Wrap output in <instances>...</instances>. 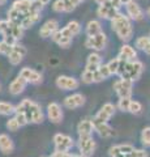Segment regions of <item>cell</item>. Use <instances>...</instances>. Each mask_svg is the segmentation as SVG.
Here are the masks:
<instances>
[{
  "mask_svg": "<svg viewBox=\"0 0 150 157\" xmlns=\"http://www.w3.org/2000/svg\"><path fill=\"white\" fill-rule=\"evenodd\" d=\"M16 111H20L25 115L27 123H42L43 119H45V115H43L41 106L37 102L27 100V98L22 100L16 106Z\"/></svg>",
  "mask_w": 150,
  "mask_h": 157,
  "instance_id": "1",
  "label": "cell"
},
{
  "mask_svg": "<svg viewBox=\"0 0 150 157\" xmlns=\"http://www.w3.org/2000/svg\"><path fill=\"white\" fill-rule=\"evenodd\" d=\"M111 28L116 33V36L124 42H128L133 36L132 21L128 16H124L122 13H118L116 17L111 20Z\"/></svg>",
  "mask_w": 150,
  "mask_h": 157,
  "instance_id": "2",
  "label": "cell"
},
{
  "mask_svg": "<svg viewBox=\"0 0 150 157\" xmlns=\"http://www.w3.org/2000/svg\"><path fill=\"white\" fill-rule=\"evenodd\" d=\"M0 34L3 36V41L9 45H16L17 39L24 36V29L17 24L11 22L9 20H2L0 21Z\"/></svg>",
  "mask_w": 150,
  "mask_h": 157,
  "instance_id": "3",
  "label": "cell"
},
{
  "mask_svg": "<svg viewBox=\"0 0 150 157\" xmlns=\"http://www.w3.org/2000/svg\"><path fill=\"white\" fill-rule=\"evenodd\" d=\"M142 72H144V64L136 59V60H132V62H127L125 70H124L123 75L120 77L133 82V81H136L141 77Z\"/></svg>",
  "mask_w": 150,
  "mask_h": 157,
  "instance_id": "4",
  "label": "cell"
},
{
  "mask_svg": "<svg viewBox=\"0 0 150 157\" xmlns=\"http://www.w3.org/2000/svg\"><path fill=\"white\" fill-rule=\"evenodd\" d=\"M79 149L81 156L89 157L95 151V141L91 135H79Z\"/></svg>",
  "mask_w": 150,
  "mask_h": 157,
  "instance_id": "5",
  "label": "cell"
},
{
  "mask_svg": "<svg viewBox=\"0 0 150 157\" xmlns=\"http://www.w3.org/2000/svg\"><path fill=\"white\" fill-rule=\"evenodd\" d=\"M114 89L119 98H130L132 96V89H133V82L129 80L120 77L119 80L114 82Z\"/></svg>",
  "mask_w": 150,
  "mask_h": 157,
  "instance_id": "6",
  "label": "cell"
},
{
  "mask_svg": "<svg viewBox=\"0 0 150 157\" xmlns=\"http://www.w3.org/2000/svg\"><path fill=\"white\" fill-rule=\"evenodd\" d=\"M106 43H107V36L101 32L99 34L93 37H88L85 41V47L90 48V50H95V51H101L106 47Z\"/></svg>",
  "mask_w": 150,
  "mask_h": 157,
  "instance_id": "7",
  "label": "cell"
},
{
  "mask_svg": "<svg viewBox=\"0 0 150 157\" xmlns=\"http://www.w3.org/2000/svg\"><path fill=\"white\" fill-rule=\"evenodd\" d=\"M54 144H55L56 151H59V152H68L72 147L75 145V141H73V139H72L69 135L56 134L54 136Z\"/></svg>",
  "mask_w": 150,
  "mask_h": 157,
  "instance_id": "8",
  "label": "cell"
},
{
  "mask_svg": "<svg viewBox=\"0 0 150 157\" xmlns=\"http://www.w3.org/2000/svg\"><path fill=\"white\" fill-rule=\"evenodd\" d=\"M56 86L60 88L63 90H75L79 88L80 82L77 78L72 77V76H65V75H61L56 78Z\"/></svg>",
  "mask_w": 150,
  "mask_h": 157,
  "instance_id": "9",
  "label": "cell"
},
{
  "mask_svg": "<svg viewBox=\"0 0 150 157\" xmlns=\"http://www.w3.org/2000/svg\"><path fill=\"white\" fill-rule=\"evenodd\" d=\"M26 48L24 47V46H21V45H13L12 46V50H11V52L8 54V60H9V63L11 64H13V66H17V64H20V63L22 62V59L25 58V55H26Z\"/></svg>",
  "mask_w": 150,
  "mask_h": 157,
  "instance_id": "10",
  "label": "cell"
},
{
  "mask_svg": "<svg viewBox=\"0 0 150 157\" xmlns=\"http://www.w3.org/2000/svg\"><path fill=\"white\" fill-rule=\"evenodd\" d=\"M18 76H21L27 84L29 82H30V84H41V82L43 81V76L41 75V73L38 71H35V70H33V68H29V67L22 68Z\"/></svg>",
  "mask_w": 150,
  "mask_h": 157,
  "instance_id": "11",
  "label": "cell"
},
{
  "mask_svg": "<svg viewBox=\"0 0 150 157\" xmlns=\"http://www.w3.org/2000/svg\"><path fill=\"white\" fill-rule=\"evenodd\" d=\"M115 110H116V106L112 104H104L101 109L98 110V113L95 114V117L93 118L94 121H98V122H108L112 115L115 114Z\"/></svg>",
  "mask_w": 150,
  "mask_h": 157,
  "instance_id": "12",
  "label": "cell"
},
{
  "mask_svg": "<svg viewBox=\"0 0 150 157\" xmlns=\"http://www.w3.org/2000/svg\"><path fill=\"white\" fill-rule=\"evenodd\" d=\"M47 117L48 119H50L52 123H60L63 121V110H61V106L59 104H56V102H51V104H48L47 106Z\"/></svg>",
  "mask_w": 150,
  "mask_h": 157,
  "instance_id": "13",
  "label": "cell"
},
{
  "mask_svg": "<svg viewBox=\"0 0 150 157\" xmlns=\"http://www.w3.org/2000/svg\"><path fill=\"white\" fill-rule=\"evenodd\" d=\"M57 30H59V22L54 18H51V20H47L42 25V28L39 29V36L42 38H48L54 36Z\"/></svg>",
  "mask_w": 150,
  "mask_h": 157,
  "instance_id": "14",
  "label": "cell"
},
{
  "mask_svg": "<svg viewBox=\"0 0 150 157\" xmlns=\"http://www.w3.org/2000/svg\"><path fill=\"white\" fill-rule=\"evenodd\" d=\"M119 13V9H116L115 7H112L110 4V0L103 6H99L98 9H97V14L101 17V18H104V20H112L114 17H116V14Z\"/></svg>",
  "mask_w": 150,
  "mask_h": 157,
  "instance_id": "15",
  "label": "cell"
},
{
  "mask_svg": "<svg viewBox=\"0 0 150 157\" xmlns=\"http://www.w3.org/2000/svg\"><path fill=\"white\" fill-rule=\"evenodd\" d=\"M85 105V97L80 94V93H75V94H71L68 97H65L64 100V106L67 109H79V107Z\"/></svg>",
  "mask_w": 150,
  "mask_h": 157,
  "instance_id": "16",
  "label": "cell"
},
{
  "mask_svg": "<svg viewBox=\"0 0 150 157\" xmlns=\"http://www.w3.org/2000/svg\"><path fill=\"white\" fill-rule=\"evenodd\" d=\"M106 66H107V68H108V71H110L111 75H119V76H122L124 70H125V66H127V62L122 60L120 58H114V59H111V60Z\"/></svg>",
  "mask_w": 150,
  "mask_h": 157,
  "instance_id": "17",
  "label": "cell"
},
{
  "mask_svg": "<svg viewBox=\"0 0 150 157\" xmlns=\"http://www.w3.org/2000/svg\"><path fill=\"white\" fill-rule=\"evenodd\" d=\"M125 8H127V16L130 20H134V21H140V20H142L144 12H142L141 7H140L134 0H132V2L128 3V4H125Z\"/></svg>",
  "mask_w": 150,
  "mask_h": 157,
  "instance_id": "18",
  "label": "cell"
},
{
  "mask_svg": "<svg viewBox=\"0 0 150 157\" xmlns=\"http://www.w3.org/2000/svg\"><path fill=\"white\" fill-rule=\"evenodd\" d=\"M93 121V126H94V131L98 132V135L101 137H110V136H112L114 134V131L112 128H111V126H108L107 122H98V121H94V119H91Z\"/></svg>",
  "mask_w": 150,
  "mask_h": 157,
  "instance_id": "19",
  "label": "cell"
},
{
  "mask_svg": "<svg viewBox=\"0 0 150 157\" xmlns=\"http://www.w3.org/2000/svg\"><path fill=\"white\" fill-rule=\"evenodd\" d=\"M59 30L63 36H65L68 38H73L77 34L81 33V25L77 21H71L67 24V26H64L63 29H59Z\"/></svg>",
  "mask_w": 150,
  "mask_h": 157,
  "instance_id": "20",
  "label": "cell"
},
{
  "mask_svg": "<svg viewBox=\"0 0 150 157\" xmlns=\"http://www.w3.org/2000/svg\"><path fill=\"white\" fill-rule=\"evenodd\" d=\"M26 84H27V82L24 80L21 76H17L16 78H13V81L11 82V84H9V93H11V94H13V96L21 94V93L25 90Z\"/></svg>",
  "mask_w": 150,
  "mask_h": 157,
  "instance_id": "21",
  "label": "cell"
},
{
  "mask_svg": "<svg viewBox=\"0 0 150 157\" xmlns=\"http://www.w3.org/2000/svg\"><path fill=\"white\" fill-rule=\"evenodd\" d=\"M118 58H120L122 60H125V62H132V60H136L137 52L132 46L123 45L122 47H120V50H119Z\"/></svg>",
  "mask_w": 150,
  "mask_h": 157,
  "instance_id": "22",
  "label": "cell"
},
{
  "mask_svg": "<svg viewBox=\"0 0 150 157\" xmlns=\"http://www.w3.org/2000/svg\"><path fill=\"white\" fill-rule=\"evenodd\" d=\"M132 149H133V145H130V144H118V145L111 147L108 153L111 157H124Z\"/></svg>",
  "mask_w": 150,
  "mask_h": 157,
  "instance_id": "23",
  "label": "cell"
},
{
  "mask_svg": "<svg viewBox=\"0 0 150 157\" xmlns=\"http://www.w3.org/2000/svg\"><path fill=\"white\" fill-rule=\"evenodd\" d=\"M0 151L4 155H11L14 151V144L7 134H0Z\"/></svg>",
  "mask_w": 150,
  "mask_h": 157,
  "instance_id": "24",
  "label": "cell"
},
{
  "mask_svg": "<svg viewBox=\"0 0 150 157\" xmlns=\"http://www.w3.org/2000/svg\"><path fill=\"white\" fill-rule=\"evenodd\" d=\"M101 64H102V58H101L99 54L97 52H91L88 56V62H86V71H95Z\"/></svg>",
  "mask_w": 150,
  "mask_h": 157,
  "instance_id": "25",
  "label": "cell"
},
{
  "mask_svg": "<svg viewBox=\"0 0 150 157\" xmlns=\"http://www.w3.org/2000/svg\"><path fill=\"white\" fill-rule=\"evenodd\" d=\"M94 131V126H93V121L91 119H84L81 121L79 126H77V132L79 135H91Z\"/></svg>",
  "mask_w": 150,
  "mask_h": 157,
  "instance_id": "26",
  "label": "cell"
},
{
  "mask_svg": "<svg viewBox=\"0 0 150 157\" xmlns=\"http://www.w3.org/2000/svg\"><path fill=\"white\" fill-rule=\"evenodd\" d=\"M31 3H33V0H16L13 4H12V7L13 9H16V11L18 12H21L24 14H26L30 12V9H31Z\"/></svg>",
  "mask_w": 150,
  "mask_h": 157,
  "instance_id": "27",
  "label": "cell"
},
{
  "mask_svg": "<svg viewBox=\"0 0 150 157\" xmlns=\"http://www.w3.org/2000/svg\"><path fill=\"white\" fill-rule=\"evenodd\" d=\"M51 38H52V41H54L55 43H57V45H59L60 47H63V48H68L71 46V43H72V38L63 36V34L60 33V30H57Z\"/></svg>",
  "mask_w": 150,
  "mask_h": 157,
  "instance_id": "28",
  "label": "cell"
},
{
  "mask_svg": "<svg viewBox=\"0 0 150 157\" xmlns=\"http://www.w3.org/2000/svg\"><path fill=\"white\" fill-rule=\"evenodd\" d=\"M101 32H102V25H101L99 21L91 20V21L88 22V25H86V34H88V37L97 36V34H99Z\"/></svg>",
  "mask_w": 150,
  "mask_h": 157,
  "instance_id": "29",
  "label": "cell"
},
{
  "mask_svg": "<svg viewBox=\"0 0 150 157\" xmlns=\"http://www.w3.org/2000/svg\"><path fill=\"white\" fill-rule=\"evenodd\" d=\"M136 47L140 48V50H142L148 54V55H150V37H138L136 39Z\"/></svg>",
  "mask_w": 150,
  "mask_h": 157,
  "instance_id": "30",
  "label": "cell"
},
{
  "mask_svg": "<svg viewBox=\"0 0 150 157\" xmlns=\"http://www.w3.org/2000/svg\"><path fill=\"white\" fill-rule=\"evenodd\" d=\"M60 2L63 3V7H64V12H72L85 0H60Z\"/></svg>",
  "mask_w": 150,
  "mask_h": 157,
  "instance_id": "31",
  "label": "cell"
},
{
  "mask_svg": "<svg viewBox=\"0 0 150 157\" xmlns=\"http://www.w3.org/2000/svg\"><path fill=\"white\" fill-rule=\"evenodd\" d=\"M14 111H16V106L5 101L0 102V115H11L14 114Z\"/></svg>",
  "mask_w": 150,
  "mask_h": 157,
  "instance_id": "32",
  "label": "cell"
},
{
  "mask_svg": "<svg viewBox=\"0 0 150 157\" xmlns=\"http://www.w3.org/2000/svg\"><path fill=\"white\" fill-rule=\"evenodd\" d=\"M129 113L132 114H140L142 111V105L140 104L138 101H132L130 100V104H129V109H128Z\"/></svg>",
  "mask_w": 150,
  "mask_h": 157,
  "instance_id": "33",
  "label": "cell"
},
{
  "mask_svg": "<svg viewBox=\"0 0 150 157\" xmlns=\"http://www.w3.org/2000/svg\"><path fill=\"white\" fill-rule=\"evenodd\" d=\"M141 141L145 147H150V127H145L141 132Z\"/></svg>",
  "mask_w": 150,
  "mask_h": 157,
  "instance_id": "34",
  "label": "cell"
},
{
  "mask_svg": "<svg viewBox=\"0 0 150 157\" xmlns=\"http://www.w3.org/2000/svg\"><path fill=\"white\" fill-rule=\"evenodd\" d=\"M124 157H148V153L144 149H136L133 148L130 152H128Z\"/></svg>",
  "mask_w": 150,
  "mask_h": 157,
  "instance_id": "35",
  "label": "cell"
},
{
  "mask_svg": "<svg viewBox=\"0 0 150 157\" xmlns=\"http://www.w3.org/2000/svg\"><path fill=\"white\" fill-rule=\"evenodd\" d=\"M20 123L17 122V119L16 118H11V119H8V122H7V128L9 130V131H17L18 128H20Z\"/></svg>",
  "mask_w": 150,
  "mask_h": 157,
  "instance_id": "36",
  "label": "cell"
},
{
  "mask_svg": "<svg viewBox=\"0 0 150 157\" xmlns=\"http://www.w3.org/2000/svg\"><path fill=\"white\" fill-rule=\"evenodd\" d=\"M129 104H130V98H120L119 102H118L119 110H122V111H128Z\"/></svg>",
  "mask_w": 150,
  "mask_h": 157,
  "instance_id": "37",
  "label": "cell"
},
{
  "mask_svg": "<svg viewBox=\"0 0 150 157\" xmlns=\"http://www.w3.org/2000/svg\"><path fill=\"white\" fill-rule=\"evenodd\" d=\"M12 46L13 45H9V43H7L5 41H2L0 42V54L8 55V54L11 52V50H12Z\"/></svg>",
  "mask_w": 150,
  "mask_h": 157,
  "instance_id": "38",
  "label": "cell"
},
{
  "mask_svg": "<svg viewBox=\"0 0 150 157\" xmlns=\"http://www.w3.org/2000/svg\"><path fill=\"white\" fill-rule=\"evenodd\" d=\"M14 118L17 119V122L20 123V126L22 127V126H25V124H27V121H26V118H25V115L22 114V113H20V111H14Z\"/></svg>",
  "mask_w": 150,
  "mask_h": 157,
  "instance_id": "39",
  "label": "cell"
},
{
  "mask_svg": "<svg viewBox=\"0 0 150 157\" xmlns=\"http://www.w3.org/2000/svg\"><path fill=\"white\" fill-rule=\"evenodd\" d=\"M52 156L54 157H71V155L68 153V152H59V151H56Z\"/></svg>",
  "mask_w": 150,
  "mask_h": 157,
  "instance_id": "40",
  "label": "cell"
},
{
  "mask_svg": "<svg viewBox=\"0 0 150 157\" xmlns=\"http://www.w3.org/2000/svg\"><path fill=\"white\" fill-rule=\"evenodd\" d=\"M110 4L112 7H115L116 9H119L120 7H122V0H110Z\"/></svg>",
  "mask_w": 150,
  "mask_h": 157,
  "instance_id": "41",
  "label": "cell"
},
{
  "mask_svg": "<svg viewBox=\"0 0 150 157\" xmlns=\"http://www.w3.org/2000/svg\"><path fill=\"white\" fill-rule=\"evenodd\" d=\"M94 2L98 4V6H103V4H106V3L108 2V0H94Z\"/></svg>",
  "mask_w": 150,
  "mask_h": 157,
  "instance_id": "42",
  "label": "cell"
},
{
  "mask_svg": "<svg viewBox=\"0 0 150 157\" xmlns=\"http://www.w3.org/2000/svg\"><path fill=\"white\" fill-rule=\"evenodd\" d=\"M39 2L43 4V6H45V4H48V3H50L51 2V0H39Z\"/></svg>",
  "mask_w": 150,
  "mask_h": 157,
  "instance_id": "43",
  "label": "cell"
},
{
  "mask_svg": "<svg viewBox=\"0 0 150 157\" xmlns=\"http://www.w3.org/2000/svg\"><path fill=\"white\" fill-rule=\"evenodd\" d=\"M130 2H132V0H122V6H123V4H128Z\"/></svg>",
  "mask_w": 150,
  "mask_h": 157,
  "instance_id": "44",
  "label": "cell"
},
{
  "mask_svg": "<svg viewBox=\"0 0 150 157\" xmlns=\"http://www.w3.org/2000/svg\"><path fill=\"white\" fill-rule=\"evenodd\" d=\"M71 157H84V156H81V155H71Z\"/></svg>",
  "mask_w": 150,
  "mask_h": 157,
  "instance_id": "45",
  "label": "cell"
},
{
  "mask_svg": "<svg viewBox=\"0 0 150 157\" xmlns=\"http://www.w3.org/2000/svg\"><path fill=\"white\" fill-rule=\"evenodd\" d=\"M7 0H0V6H3V4H5Z\"/></svg>",
  "mask_w": 150,
  "mask_h": 157,
  "instance_id": "46",
  "label": "cell"
},
{
  "mask_svg": "<svg viewBox=\"0 0 150 157\" xmlns=\"http://www.w3.org/2000/svg\"><path fill=\"white\" fill-rule=\"evenodd\" d=\"M146 13H148V16H149V17H150V8H149V9H148V12H146Z\"/></svg>",
  "mask_w": 150,
  "mask_h": 157,
  "instance_id": "47",
  "label": "cell"
},
{
  "mask_svg": "<svg viewBox=\"0 0 150 157\" xmlns=\"http://www.w3.org/2000/svg\"><path fill=\"white\" fill-rule=\"evenodd\" d=\"M0 90H2V85H0Z\"/></svg>",
  "mask_w": 150,
  "mask_h": 157,
  "instance_id": "48",
  "label": "cell"
},
{
  "mask_svg": "<svg viewBox=\"0 0 150 157\" xmlns=\"http://www.w3.org/2000/svg\"><path fill=\"white\" fill-rule=\"evenodd\" d=\"M51 157H54V156H51Z\"/></svg>",
  "mask_w": 150,
  "mask_h": 157,
  "instance_id": "49",
  "label": "cell"
},
{
  "mask_svg": "<svg viewBox=\"0 0 150 157\" xmlns=\"http://www.w3.org/2000/svg\"><path fill=\"white\" fill-rule=\"evenodd\" d=\"M149 37H150V36H149Z\"/></svg>",
  "mask_w": 150,
  "mask_h": 157,
  "instance_id": "50",
  "label": "cell"
}]
</instances>
